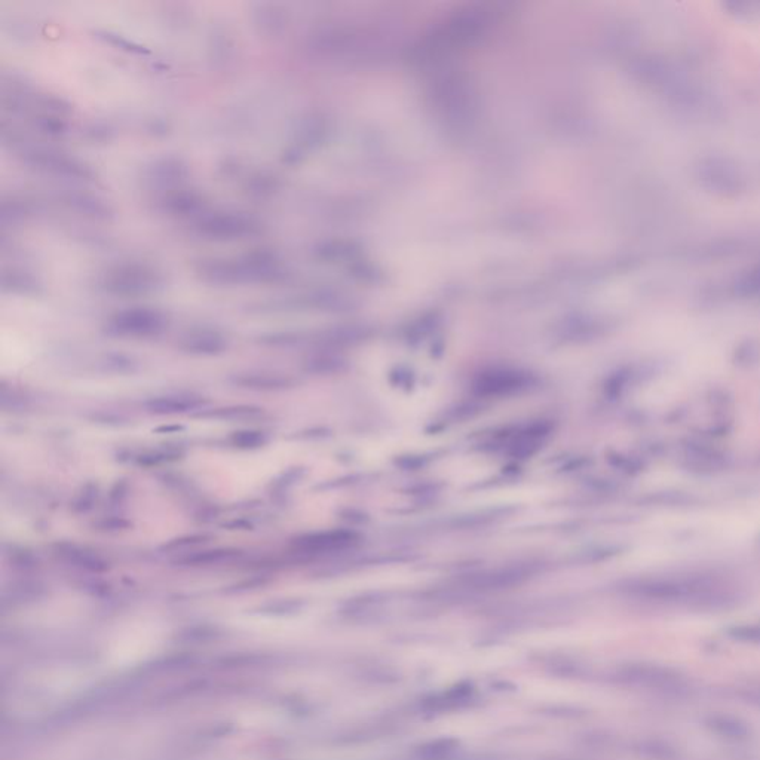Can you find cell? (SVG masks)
<instances>
[{"instance_id": "e0dca14e", "label": "cell", "mask_w": 760, "mask_h": 760, "mask_svg": "<svg viewBox=\"0 0 760 760\" xmlns=\"http://www.w3.org/2000/svg\"><path fill=\"white\" fill-rule=\"evenodd\" d=\"M238 382L244 386H250V388H266L275 389L284 386L285 380L280 379V376L272 375H250L242 376L238 379Z\"/></svg>"}, {"instance_id": "ffe728a7", "label": "cell", "mask_w": 760, "mask_h": 760, "mask_svg": "<svg viewBox=\"0 0 760 760\" xmlns=\"http://www.w3.org/2000/svg\"><path fill=\"white\" fill-rule=\"evenodd\" d=\"M542 760H581V759H572V758H559V756H553V758H547Z\"/></svg>"}, {"instance_id": "5bb4252c", "label": "cell", "mask_w": 760, "mask_h": 760, "mask_svg": "<svg viewBox=\"0 0 760 760\" xmlns=\"http://www.w3.org/2000/svg\"><path fill=\"white\" fill-rule=\"evenodd\" d=\"M186 176V167L179 159H162L152 168V179L159 185H176Z\"/></svg>"}, {"instance_id": "ac0fdd59", "label": "cell", "mask_w": 760, "mask_h": 760, "mask_svg": "<svg viewBox=\"0 0 760 760\" xmlns=\"http://www.w3.org/2000/svg\"><path fill=\"white\" fill-rule=\"evenodd\" d=\"M232 444L242 449H248V447L262 446L266 441L265 434L259 431H241L235 432L231 437Z\"/></svg>"}, {"instance_id": "7a4b0ae2", "label": "cell", "mask_w": 760, "mask_h": 760, "mask_svg": "<svg viewBox=\"0 0 760 760\" xmlns=\"http://www.w3.org/2000/svg\"><path fill=\"white\" fill-rule=\"evenodd\" d=\"M195 272L199 280L216 285L278 283L285 275L278 254L266 248L237 257L201 260Z\"/></svg>"}, {"instance_id": "7c38bea8", "label": "cell", "mask_w": 760, "mask_h": 760, "mask_svg": "<svg viewBox=\"0 0 760 760\" xmlns=\"http://www.w3.org/2000/svg\"><path fill=\"white\" fill-rule=\"evenodd\" d=\"M254 21L265 35L277 36L287 23V18L278 3H260L254 9Z\"/></svg>"}, {"instance_id": "9a60e30c", "label": "cell", "mask_w": 760, "mask_h": 760, "mask_svg": "<svg viewBox=\"0 0 760 760\" xmlns=\"http://www.w3.org/2000/svg\"><path fill=\"white\" fill-rule=\"evenodd\" d=\"M2 288L5 291H11V293L30 294L38 290V283L32 275L26 274V272L17 271V269L6 271L5 269L2 274Z\"/></svg>"}, {"instance_id": "d6986e66", "label": "cell", "mask_w": 760, "mask_h": 760, "mask_svg": "<svg viewBox=\"0 0 760 760\" xmlns=\"http://www.w3.org/2000/svg\"><path fill=\"white\" fill-rule=\"evenodd\" d=\"M229 554L228 551H207V553L202 554V556H195L192 560H189V563H196V565H208V563H219L222 562L225 557H228Z\"/></svg>"}, {"instance_id": "3957f363", "label": "cell", "mask_w": 760, "mask_h": 760, "mask_svg": "<svg viewBox=\"0 0 760 760\" xmlns=\"http://www.w3.org/2000/svg\"><path fill=\"white\" fill-rule=\"evenodd\" d=\"M100 280L101 288L112 296L137 297L161 287L162 278L152 266L130 262L112 266Z\"/></svg>"}, {"instance_id": "6da1fadb", "label": "cell", "mask_w": 760, "mask_h": 760, "mask_svg": "<svg viewBox=\"0 0 760 760\" xmlns=\"http://www.w3.org/2000/svg\"><path fill=\"white\" fill-rule=\"evenodd\" d=\"M631 593L652 602L674 605L720 606L734 599L731 585L713 575L643 579L631 587Z\"/></svg>"}, {"instance_id": "5b68a950", "label": "cell", "mask_w": 760, "mask_h": 760, "mask_svg": "<svg viewBox=\"0 0 760 760\" xmlns=\"http://www.w3.org/2000/svg\"><path fill=\"white\" fill-rule=\"evenodd\" d=\"M21 158L30 167L52 176L81 180V182H90L94 179V171L91 170L90 165L70 153L51 149V147H27L21 152Z\"/></svg>"}, {"instance_id": "8fae6325", "label": "cell", "mask_w": 760, "mask_h": 760, "mask_svg": "<svg viewBox=\"0 0 760 760\" xmlns=\"http://www.w3.org/2000/svg\"><path fill=\"white\" fill-rule=\"evenodd\" d=\"M202 401L199 398L189 397V395H167V397L153 398L147 401V409L156 415H177V413H186L189 410H196L201 406Z\"/></svg>"}, {"instance_id": "8992f818", "label": "cell", "mask_w": 760, "mask_h": 760, "mask_svg": "<svg viewBox=\"0 0 760 760\" xmlns=\"http://www.w3.org/2000/svg\"><path fill=\"white\" fill-rule=\"evenodd\" d=\"M167 327V317L155 308H128L116 312L107 323V332L113 336L146 339L158 336Z\"/></svg>"}, {"instance_id": "52a82bcc", "label": "cell", "mask_w": 760, "mask_h": 760, "mask_svg": "<svg viewBox=\"0 0 760 760\" xmlns=\"http://www.w3.org/2000/svg\"><path fill=\"white\" fill-rule=\"evenodd\" d=\"M474 701V688L471 685H456L440 694L431 695L422 701L421 707L425 712L441 714L455 712L470 706Z\"/></svg>"}, {"instance_id": "277c9868", "label": "cell", "mask_w": 760, "mask_h": 760, "mask_svg": "<svg viewBox=\"0 0 760 760\" xmlns=\"http://www.w3.org/2000/svg\"><path fill=\"white\" fill-rule=\"evenodd\" d=\"M259 220L237 211H214L196 219L195 229L201 237L214 241H237L260 232Z\"/></svg>"}, {"instance_id": "30bf717a", "label": "cell", "mask_w": 760, "mask_h": 760, "mask_svg": "<svg viewBox=\"0 0 760 760\" xmlns=\"http://www.w3.org/2000/svg\"><path fill=\"white\" fill-rule=\"evenodd\" d=\"M226 339L222 333L210 329L192 330L183 336L180 346L190 354L213 355L225 351Z\"/></svg>"}, {"instance_id": "4fadbf2b", "label": "cell", "mask_w": 760, "mask_h": 760, "mask_svg": "<svg viewBox=\"0 0 760 760\" xmlns=\"http://www.w3.org/2000/svg\"><path fill=\"white\" fill-rule=\"evenodd\" d=\"M66 202L76 211L97 217V219H107V217L112 216V210L106 202L95 198L93 195H87V193H70L66 196Z\"/></svg>"}, {"instance_id": "ba28073f", "label": "cell", "mask_w": 760, "mask_h": 760, "mask_svg": "<svg viewBox=\"0 0 760 760\" xmlns=\"http://www.w3.org/2000/svg\"><path fill=\"white\" fill-rule=\"evenodd\" d=\"M351 542V533L334 530V532L314 533V535L303 536V538H300L294 544V547L305 554H321L343 550Z\"/></svg>"}, {"instance_id": "2e32d148", "label": "cell", "mask_w": 760, "mask_h": 760, "mask_svg": "<svg viewBox=\"0 0 760 760\" xmlns=\"http://www.w3.org/2000/svg\"><path fill=\"white\" fill-rule=\"evenodd\" d=\"M97 35L98 38L103 39V41L109 42V44L115 45V47L124 49V51L134 52V54H147V52H149V49L143 47V45L130 41V39L118 35V33L110 32V30H101V32H97Z\"/></svg>"}, {"instance_id": "9c48e42d", "label": "cell", "mask_w": 760, "mask_h": 760, "mask_svg": "<svg viewBox=\"0 0 760 760\" xmlns=\"http://www.w3.org/2000/svg\"><path fill=\"white\" fill-rule=\"evenodd\" d=\"M162 205L168 213L176 216H202L204 211V198L195 190L168 189L167 195L162 199Z\"/></svg>"}]
</instances>
